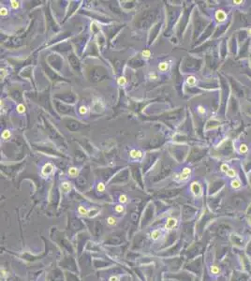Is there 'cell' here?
I'll return each mask as SVG.
<instances>
[{
    "label": "cell",
    "mask_w": 251,
    "mask_h": 281,
    "mask_svg": "<svg viewBox=\"0 0 251 281\" xmlns=\"http://www.w3.org/2000/svg\"><path fill=\"white\" fill-rule=\"evenodd\" d=\"M96 190L99 193H104L105 190H106V186H105V184L102 181L97 182L96 185Z\"/></svg>",
    "instance_id": "obj_15"
},
{
    "label": "cell",
    "mask_w": 251,
    "mask_h": 281,
    "mask_svg": "<svg viewBox=\"0 0 251 281\" xmlns=\"http://www.w3.org/2000/svg\"><path fill=\"white\" fill-rule=\"evenodd\" d=\"M99 212H100L99 208L95 207V206H92V207H90V209H89L87 217H88V218H94V217H96L97 215H99Z\"/></svg>",
    "instance_id": "obj_11"
},
{
    "label": "cell",
    "mask_w": 251,
    "mask_h": 281,
    "mask_svg": "<svg viewBox=\"0 0 251 281\" xmlns=\"http://www.w3.org/2000/svg\"><path fill=\"white\" fill-rule=\"evenodd\" d=\"M231 186L233 189H238V188H240V187L242 186V183H241V181H240L239 179L234 178V179H232L231 181Z\"/></svg>",
    "instance_id": "obj_17"
},
{
    "label": "cell",
    "mask_w": 251,
    "mask_h": 281,
    "mask_svg": "<svg viewBox=\"0 0 251 281\" xmlns=\"http://www.w3.org/2000/svg\"><path fill=\"white\" fill-rule=\"evenodd\" d=\"M129 155H130L131 157H133V159H141L142 156H144V154H142V152L141 151V150L132 149L129 152Z\"/></svg>",
    "instance_id": "obj_14"
},
{
    "label": "cell",
    "mask_w": 251,
    "mask_h": 281,
    "mask_svg": "<svg viewBox=\"0 0 251 281\" xmlns=\"http://www.w3.org/2000/svg\"><path fill=\"white\" fill-rule=\"evenodd\" d=\"M240 152H241V153H246L247 152V146H246V144H241V146H240Z\"/></svg>",
    "instance_id": "obj_30"
},
{
    "label": "cell",
    "mask_w": 251,
    "mask_h": 281,
    "mask_svg": "<svg viewBox=\"0 0 251 281\" xmlns=\"http://www.w3.org/2000/svg\"><path fill=\"white\" fill-rule=\"evenodd\" d=\"M54 170V166L52 163H46L43 165V167L41 168L40 171V174L43 178H48L50 176L52 171Z\"/></svg>",
    "instance_id": "obj_5"
},
{
    "label": "cell",
    "mask_w": 251,
    "mask_h": 281,
    "mask_svg": "<svg viewBox=\"0 0 251 281\" xmlns=\"http://www.w3.org/2000/svg\"><path fill=\"white\" fill-rule=\"evenodd\" d=\"M44 281H46V280H44Z\"/></svg>",
    "instance_id": "obj_36"
},
{
    "label": "cell",
    "mask_w": 251,
    "mask_h": 281,
    "mask_svg": "<svg viewBox=\"0 0 251 281\" xmlns=\"http://www.w3.org/2000/svg\"><path fill=\"white\" fill-rule=\"evenodd\" d=\"M127 84V79L126 77H124V76H120L118 79H117V84L119 86H124Z\"/></svg>",
    "instance_id": "obj_22"
},
{
    "label": "cell",
    "mask_w": 251,
    "mask_h": 281,
    "mask_svg": "<svg viewBox=\"0 0 251 281\" xmlns=\"http://www.w3.org/2000/svg\"><path fill=\"white\" fill-rule=\"evenodd\" d=\"M168 232L166 231L162 228H156V229H154L151 231H150L149 233V238L152 240L154 242H157V241H160V240H162Z\"/></svg>",
    "instance_id": "obj_1"
},
{
    "label": "cell",
    "mask_w": 251,
    "mask_h": 281,
    "mask_svg": "<svg viewBox=\"0 0 251 281\" xmlns=\"http://www.w3.org/2000/svg\"><path fill=\"white\" fill-rule=\"evenodd\" d=\"M118 203H121V204H127L129 203V198L127 197V195L126 194H121L118 196Z\"/></svg>",
    "instance_id": "obj_16"
},
{
    "label": "cell",
    "mask_w": 251,
    "mask_h": 281,
    "mask_svg": "<svg viewBox=\"0 0 251 281\" xmlns=\"http://www.w3.org/2000/svg\"><path fill=\"white\" fill-rule=\"evenodd\" d=\"M247 32H248V34L251 36V28H249L248 30H247Z\"/></svg>",
    "instance_id": "obj_34"
},
{
    "label": "cell",
    "mask_w": 251,
    "mask_h": 281,
    "mask_svg": "<svg viewBox=\"0 0 251 281\" xmlns=\"http://www.w3.org/2000/svg\"><path fill=\"white\" fill-rule=\"evenodd\" d=\"M1 137H2L3 140H5V141L9 140V139H10V137H11V132H10L9 129H5L2 132Z\"/></svg>",
    "instance_id": "obj_19"
},
{
    "label": "cell",
    "mask_w": 251,
    "mask_h": 281,
    "mask_svg": "<svg viewBox=\"0 0 251 281\" xmlns=\"http://www.w3.org/2000/svg\"><path fill=\"white\" fill-rule=\"evenodd\" d=\"M149 79H150V80H157L158 77H157V75L156 73H150L149 74Z\"/></svg>",
    "instance_id": "obj_32"
},
{
    "label": "cell",
    "mask_w": 251,
    "mask_h": 281,
    "mask_svg": "<svg viewBox=\"0 0 251 281\" xmlns=\"http://www.w3.org/2000/svg\"><path fill=\"white\" fill-rule=\"evenodd\" d=\"M112 209H114V212L115 214H117V215H122V214L126 212V207L124 206V204L121 203H117L114 205V208Z\"/></svg>",
    "instance_id": "obj_12"
},
{
    "label": "cell",
    "mask_w": 251,
    "mask_h": 281,
    "mask_svg": "<svg viewBox=\"0 0 251 281\" xmlns=\"http://www.w3.org/2000/svg\"><path fill=\"white\" fill-rule=\"evenodd\" d=\"M177 225H178V219L176 218V217L169 216V217H167V219L165 220V223L163 225V229L167 232H169L177 227Z\"/></svg>",
    "instance_id": "obj_4"
},
{
    "label": "cell",
    "mask_w": 251,
    "mask_h": 281,
    "mask_svg": "<svg viewBox=\"0 0 251 281\" xmlns=\"http://www.w3.org/2000/svg\"><path fill=\"white\" fill-rule=\"evenodd\" d=\"M141 55L144 58H150L151 57V51L150 50H144L141 52Z\"/></svg>",
    "instance_id": "obj_27"
},
{
    "label": "cell",
    "mask_w": 251,
    "mask_h": 281,
    "mask_svg": "<svg viewBox=\"0 0 251 281\" xmlns=\"http://www.w3.org/2000/svg\"><path fill=\"white\" fill-rule=\"evenodd\" d=\"M186 82L189 85H194L195 84H196V78H195L194 76H189V77H187Z\"/></svg>",
    "instance_id": "obj_25"
},
{
    "label": "cell",
    "mask_w": 251,
    "mask_h": 281,
    "mask_svg": "<svg viewBox=\"0 0 251 281\" xmlns=\"http://www.w3.org/2000/svg\"><path fill=\"white\" fill-rule=\"evenodd\" d=\"M7 276H9V272H7L4 267H1V278L5 279Z\"/></svg>",
    "instance_id": "obj_28"
},
{
    "label": "cell",
    "mask_w": 251,
    "mask_h": 281,
    "mask_svg": "<svg viewBox=\"0 0 251 281\" xmlns=\"http://www.w3.org/2000/svg\"><path fill=\"white\" fill-rule=\"evenodd\" d=\"M220 169H221V171H224V172H227V171H228V170H229V169H230V168H229V165H228V164L224 163V164H222V165H221Z\"/></svg>",
    "instance_id": "obj_31"
},
{
    "label": "cell",
    "mask_w": 251,
    "mask_h": 281,
    "mask_svg": "<svg viewBox=\"0 0 251 281\" xmlns=\"http://www.w3.org/2000/svg\"><path fill=\"white\" fill-rule=\"evenodd\" d=\"M169 69V63L164 61V62H161L159 63L158 65V69L161 71V72H165V71H167Z\"/></svg>",
    "instance_id": "obj_18"
},
{
    "label": "cell",
    "mask_w": 251,
    "mask_h": 281,
    "mask_svg": "<svg viewBox=\"0 0 251 281\" xmlns=\"http://www.w3.org/2000/svg\"><path fill=\"white\" fill-rule=\"evenodd\" d=\"M226 18H227V15L226 13H225V11L223 10H217L216 12V19L218 22H224L225 20H226Z\"/></svg>",
    "instance_id": "obj_13"
},
{
    "label": "cell",
    "mask_w": 251,
    "mask_h": 281,
    "mask_svg": "<svg viewBox=\"0 0 251 281\" xmlns=\"http://www.w3.org/2000/svg\"><path fill=\"white\" fill-rule=\"evenodd\" d=\"M226 174L228 177H230V178H235L236 177V171L234 169H229L228 171L226 172Z\"/></svg>",
    "instance_id": "obj_21"
},
{
    "label": "cell",
    "mask_w": 251,
    "mask_h": 281,
    "mask_svg": "<svg viewBox=\"0 0 251 281\" xmlns=\"http://www.w3.org/2000/svg\"><path fill=\"white\" fill-rule=\"evenodd\" d=\"M209 274L214 277H217L221 275V269L218 265L211 264L209 266Z\"/></svg>",
    "instance_id": "obj_7"
},
{
    "label": "cell",
    "mask_w": 251,
    "mask_h": 281,
    "mask_svg": "<svg viewBox=\"0 0 251 281\" xmlns=\"http://www.w3.org/2000/svg\"><path fill=\"white\" fill-rule=\"evenodd\" d=\"M233 3H235V4H239V3H242V1H234Z\"/></svg>",
    "instance_id": "obj_35"
},
{
    "label": "cell",
    "mask_w": 251,
    "mask_h": 281,
    "mask_svg": "<svg viewBox=\"0 0 251 281\" xmlns=\"http://www.w3.org/2000/svg\"><path fill=\"white\" fill-rule=\"evenodd\" d=\"M118 222L119 219L114 216H109L108 217H106V223L109 227H115L118 224Z\"/></svg>",
    "instance_id": "obj_9"
},
{
    "label": "cell",
    "mask_w": 251,
    "mask_h": 281,
    "mask_svg": "<svg viewBox=\"0 0 251 281\" xmlns=\"http://www.w3.org/2000/svg\"><path fill=\"white\" fill-rule=\"evenodd\" d=\"M189 190H190V193L195 198H200L202 196V186L201 185L200 182L195 181L191 183L189 186Z\"/></svg>",
    "instance_id": "obj_3"
},
{
    "label": "cell",
    "mask_w": 251,
    "mask_h": 281,
    "mask_svg": "<svg viewBox=\"0 0 251 281\" xmlns=\"http://www.w3.org/2000/svg\"><path fill=\"white\" fill-rule=\"evenodd\" d=\"M10 3V7L14 10H16V9H18L19 7H20V2L16 1V0H11Z\"/></svg>",
    "instance_id": "obj_26"
},
{
    "label": "cell",
    "mask_w": 251,
    "mask_h": 281,
    "mask_svg": "<svg viewBox=\"0 0 251 281\" xmlns=\"http://www.w3.org/2000/svg\"><path fill=\"white\" fill-rule=\"evenodd\" d=\"M198 112H199V114H203L204 112H205V109L202 107V106H199L198 107Z\"/></svg>",
    "instance_id": "obj_33"
},
{
    "label": "cell",
    "mask_w": 251,
    "mask_h": 281,
    "mask_svg": "<svg viewBox=\"0 0 251 281\" xmlns=\"http://www.w3.org/2000/svg\"><path fill=\"white\" fill-rule=\"evenodd\" d=\"M16 110L17 112H19V114H24V112H25L26 110V108L24 104H18L17 105V107H16Z\"/></svg>",
    "instance_id": "obj_24"
},
{
    "label": "cell",
    "mask_w": 251,
    "mask_h": 281,
    "mask_svg": "<svg viewBox=\"0 0 251 281\" xmlns=\"http://www.w3.org/2000/svg\"><path fill=\"white\" fill-rule=\"evenodd\" d=\"M122 276L121 275H112L108 277L107 281H121Z\"/></svg>",
    "instance_id": "obj_20"
},
{
    "label": "cell",
    "mask_w": 251,
    "mask_h": 281,
    "mask_svg": "<svg viewBox=\"0 0 251 281\" xmlns=\"http://www.w3.org/2000/svg\"><path fill=\"white\" fill-rule=\"evenodd\" d=\"M80 173V169H78L77 167H70L67 170V174H69V177L71 178H75L77 177Z\"/></svg>",
    "instance_id": "obj_10"
},
{
    "label": "cell",
    "mask_w": 251,
    "mask_h": 281,
    "mask_svg": "<svg viewBox=\"0 0 251 281\" xmlns=\"http://www.w3.org/2000/svg\"><path fill=\"white\" fill-rule=\"evenodd\" d=\"M87 112H88V109L85 105H82V106H80V108H79V112H80V114H82V115L86 114Z\"/></svg>",
    "instance_id": "obj_23"
},
{
    "label": "cell",
    "mask_w": 251,
    "mask_h": 281,
    "mask_svg": "<svg viewBox=\"0 0 251 281\" xmlns=\"http://www.w3.org/2000/svg\"><path fill=\"white\" fill-rule=\"evenodd\" d=\"M192 170L189 167H185L179 173H175L173 175V179L176 182H186L190 178Z\"/></svg>",
    "instance_id": "obj_2"
},
{
    "label": "cell",
    "mask_w": 251,
    "mask_h": 281,
    "mask_svg": "<svg viewBox=\"0 0 251 281\" xmlns=\"http://www.w3.org/2000/svg\"><path fill=\"white\" fill-rule=\"evenodd\" d=\"M60 188H61V191L63 193H69L71 189H72V184L69 181H63L61 185H60Z\"/></svg>",
    "instance_id": "obj_8"
},
{
    "label": "cell",
    "mask_w": 251,
    "mask_h": 281,
    "mask_svg": "<svg viewBox=\"0 0 251 281\" xmlns=\"http://www.w3.org/2000/svg\"><path fill=\"white\" fill-rule=\"evenodd\" d=\"M90 207L86 204H80L77 207V215L80 217H87Z\"/></svg>",
    "instance_id": "obj_6"
},
{
    "label": "cell",
    "mask_w": 251,
    "mask_h": 281,
    "mask_svg": "<svg viewBox=\"0 0 251 281\" xmlns=\"http://www.w3.org/2000/svg\"><path fill=\"white\" fill-rule=\"evenodd\" d=\"M9 13V10L7 9L5 7H2L1 9H0V14H1V16H6Z\"/></svg>",
    "instance_id": "obj_29"
}]
</instances>
